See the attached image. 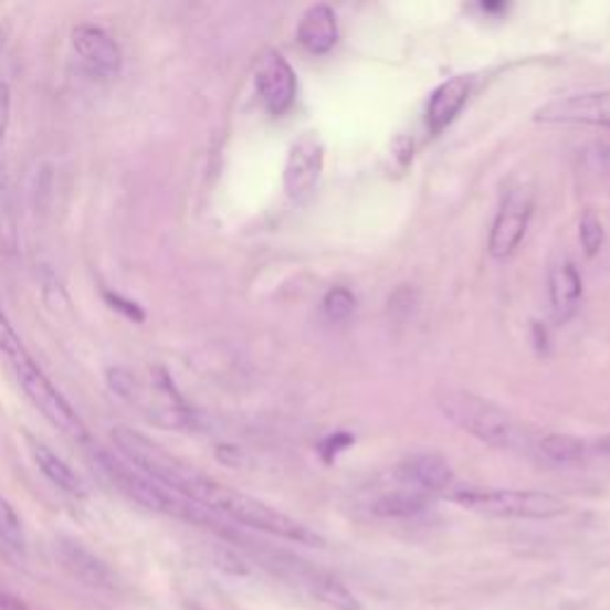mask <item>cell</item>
I'll use <instances>...</instances> for the list:
<instances>
[{"mask_svg": "<svg viewBox=\"0 0 610 610\" xmlns=\"http://www.w3.org/2000/svg\"><path fill=\"white\" fill-rule=\"evenodd\" d=\"M117 451L125 455V461L141 470L150 480L160 482L167 490L181 494L193 501L196 506L206 508L215 517H224L236 525L251 527L257 532L272 534L305 546H325V539L317 532L305 527L303 523L288 517L286 513L267 506L249 494L236 492L232 486L210 480L203 472H198L189 463L179 461L177 455L167 453L162 446L152 444L148 437L132 430V427L117 424L111 432Z\"/></svg>", "mask_w": 610, "mask_h": 610, "instance_id": "6da1fadb", "label": "cell"}, {"mask_svg": "<svg viewBox=\"0 0 610 610\" xmlns=\"http://www.w3.org/2000/svg\"><path fill=\"white\" fill-rule=\"evenodd\" d=\"M439 408L453 424L461 427L467 434L477 437L484 444L537 455L541 434L529 430L527 424H520L506 410L496 408L490 401L477 399V396L467 391H446L439 399Z\"/></svg>", "mask_w": 610, "mask_h": 610, "instance_id": "7a4b0ae2", "label": "cell"}, {"mask_svg": "<svg viewBox=\"0 0 610 610\" xmlns=\"http://www.w3.org/2000/svg\"><path fill=\"white\" fill-rule=\"evenodd\" d=\"M91 463H94V467L101 472L105 482L113 484L115 490H119L122 494L139 503V506L152 513L179 517V520H187L193 525L218 527L215 515L208 513L201 506H196L193 501L185 498L181 494L167 490V486H162L160 482L150 480L141 470L129 465L125 458H115L108 451L94 449L91 451Z\"/></svg>", "mask_w": 610, "mask_h": 610, "instance_id": "3957f363", "label": "cell"}, {"mask_svg": "<svg viewBox=\"0 0 610 610\" xmlns=\"http://www.w3.org/2000/svg\"><path fill=\"white\" fill-rule=\"evenodd\" d=\"M451 501L465 511L508 520H551L568 511V503L554 494L520 490H458Z\"/></svg>", "mask_w": 610, "mask_h": 610, "instance_id": "277c9868", "label": "cell"}, {"mask_svg": "<svg viewBox=\"0 0 610 610\" xmlns=\"http://www.w3.org/2000/svg\"><path fill=\"white\" fill-rule=\"evenodd\" d=\"M14 375H18V381L22 391L27 393V399L34 403V408L45 420L76 441L88 439L82 418L76 416V410L70 406L65 396L55 389L53 381L45 377V372L32 360V356L27 354L24 358L14 360Z\"/></svg>", "mask_w": 610, "mask_h": 610, "instance_id": "5b68a950", "label": "cell"}, {"mask_svg": "<svg viewBox=\"0 0 610 610\" xmlns=\"http://www.w3.org/2000/svg\"><path fill=\"white\" fill-rule=\"evenodd\" d=\"M534 210V189L529 181L517 179L503 191L496 220L490 234V253L494 257H508L520 246Z\"/></svg>", "mask_w": 610, "mask_h": 610, "instance_id": "8992f818", "label": "cell"}, {"mask_svg": "<svg viewBox=\"0 0 610 610\" xmlns=\"http://www.w3.org/2000/svg\"><path fill=\"white\" fill-rule=\"evenodd\" d=\"M72 49L91 76L111 82L122 72V51L117 41L94 24H80L72 32Z\"/></svg>", "mask_w": 610, "mask_h": 610, "instance_id": "52a82bcc", "label": "cell"}, {"mask_svg": "<svg viewBox=\"0 0 610 610\" xmlns=\"http://www.w3.org/2000/svg\"><path fill=\"white\" fill-rule=\"evenodd\" d=\"M325 165V146L319 136L308 132L294 141L284 165V189L286 193L301 201L308 196L323 175Z\"/></svg>", "mask_w": 610, "mask_h": 610, "instance_id": "ba28073f", "label": "cell"}, {"mask_svg": "<svg viewBox=\"0 0 610 610\" xmlns=\"http://www.w3.org/2000/svg\"><path fill=\"white\" fill-rule=\"evenodd\" d=\"M255 88L270 115H284L296 98V74L286 57L267 51L255 70Z\"/></svg>", "mask_w": 610, "mask_h": 610, "instance_id": "9c48e42d", "label": "cell"}, {"mask_svg": "<svg viewBox=\"0 0 610 610\" xmlns=\"http://www.w3.org/2000/svg\"><path fill=\"white\" fill-rule=\"evenodd\" d=\"M537 119L546 125H593L610 129V91L554 101L537 111Z\"/></svg>", "mask_w": 610, "mask_h": 610, "instance_id": "30bf717a", "label": "cell"}, {"mask_svg": "<svg viewBox=\"0 0 610 610\" xmlns=\"http://www.w3.org/2000/svg\"><path fill=\"white\" fill-rule=\"evenodd\" d=\"M277 572L284 579H288V582H298L313 599L334 610H360V601L356 599V593L348 591L339 579L332 577L329 572L305 566V562L294 558L288 562L277 560Z\"/></svg>", "mask_w": 610, "mask_h": 610, "instance_id": "8fae6325", "label": "cell"}, {"mask_svg": "<svg viewBox=\"0 0 610 610\" xmlns=\"http://www.w3.org/2000/svg\"><path fill=\"white\" fill-rule=\"evenodd\" d=\"M393 477L403 490L430 496L449 490L453 482V470L444 458L437 453H418L406 458V461L393 470Z\"/></svg>", "mask_w": 610, "mask_h": 610, "instance_id": "7c38bea8", "label": "cell"}, {"mask_svg": "<svg viewBox=\"0 0 610 610\" xmlns=\"http://www.w3.org/2000/svg\"><path fill=\"white\" fill-rule=\"evenodd\" d=\"M55 556L60 560V566H63L72 577L80 579V582L98 589L113 587L111 568L105 566L96 554H91L84 544L60 537L55 541Z\"/></svg>", "mask_w": 610, "mask_h": 610, "instance_id": "4fadbf2b", "label": "cell"}, {"mask_svg": "<svg viewBox=\"0 0 610 610\" xmlns=\"http://www.w3.org/2000/svg\"><path fill=\"white\" fill-rule=\"evenodd\" d=\"M548 296L556 323H568L582 303V280L570 261H560L548 272Z\"/></svg>", "mask_w": 610, "mask_h": 610, "instance_id": "5bb4252c", "label": "cell"}, {"mask_svg": "<svg viewBox=\"0 0 610 610\" xmlns=\"http://www.w3.org/2000/svg\"><path fill=\"white\" fill-rule=\"evenodd\" d=\"M339 39L337 14L329 6H313L305 10L298 24V43L313 55L329 53Z\"/></svg>", "mask_w": 610, "mask_h": 610, "instance_id": "9a60e30c", "label": "cell"}, {"mask_svg": "<svg viewBox=\"0 0 610 610\" xmlns=\"http://www.w3.org/2000/svg\"><path fill=\"white\" fill-rule=\"evenodd\" d=\"M470 96V80L467 76H453V80L441 84L427 105V127L432 134L444 132L455 115L463 111V105Z\"/></svg>", "mask_w": 610, "mask_h": 610, "instance_id": "2e32d148", "label": "cell"}, {"mask_svg": "<svg viewBox=\"0 0 610 610\" xmlns=\"http://www.w3.org/2000/svg\"><path fill=\"white\" fill-rule=\"evenodd\" d=\"M29 451H32V458L36 467L41 470V475L53 486H57L60 492H65L70 496H80V498L86 496L84 480L76 475V472L51 446H45L43 441L29 437Z\"/></svg>", "mask_w": 610, "mask_h": 610, "instance_id": "e0dca14e", "label": "cell"}, {"mask_svg": "<svg viewBox=\"0 0 610 610\" xmlns=\"http://www.w3.org/2000/svg\"><path fill=\"white\" fill-rule=\"evenodd\" d=\"M430 506V496L410 492V490H401L399 492H389L381 494L372 501L370 511L379 517H416L420 513L427 511Z\"/></svg>", "mask_w": 610, "mask_h": 610, "instance_id": "ac0fdd59", "label": "cell"}, {"mask_svg": "<svg viewBox=\"0 0 610 610\" xmlns=\"http://www.w3.org/2000/svg\"><path fill=\"white\" fill-rule=\"evenodd\" d=\"M0 541H3L8 548H12L14 554L27 551L24 525L20 520L18 511H14V506L3 494H0Z\"/></svg>", "mask_w": 610, "mask_h": 610, "instance_id": "d6986e66", "label": "cell"}, {"mask_svg": "<svg viewBox=\"0 0 610 610\" xmlns=\"http://www.w3.org/2000/svg\"><path fill=\"white\" fill-rule=\"evenodd\" d=\"M0 246L3 251H14L18 246V229H14V210H12V189L6 175V167L0 165Z\"/></svg>", "mask_w": 610, "mask_h": 610, "instance_id": "ffe728a7", "label": "cell"}, {"mask_svg": "<svg viewBox=\"0 0 610 610\" xmlns=\"http://www.w3.org/2000/svg\"><path fill=\"white\" fill-rule=\"evenodd\" d=\"M323 308L329 319H334V323H341V319H346L350 313H354L356 296L350 294L348 288L337 286V288H332V292H327Z\"/></svg>", "mask_w": 610, "mask_h": 610, "instance_id": "44dd1931", "label": "cell"}, {"mask_svg": "<svg viewBox=\"0 0 610 610\" xmlns=\"http://www.w3.org/2000/svg\"><path fill=\"white\" fill-rule=\"evenodd\" d=\"M0 350H3V354L14 362V360H20L27 356V348L20 339V334L14 332L12 323H10V317L6 315V311L0 308Z\"/></svg>", "mask_w": 610, "mask_h": 610, "instance_id": "7402d4cb", "label": "cell"}, {"mask_svg": "<svg viewBox=\"0 0 610 610\" xmlns=\"http://www.w3.org/2000/svg\"><path fill=\"white\" fill-rule=\"evenodd\" d=\"M579 241H582L587 255H597L603 243V224L591 210L585 212L582 222H579Z\"/></svg>", "mask_w": 610, "mask_h": 610, "instance_id": "603a6c76", "label": "cell"}, {"mask_svg": "<svg viewBox=\"0 0 610 610\" xmlns=\"http://www.w3.org/2000/svg\"><path fill=\"white\" fill-rule=\"evenodd\" d=\"M108 379H111V387H113V391L117 396H122V399H127V401L134 399L136 379H134L132 372H127V370H111Z\"/></svg>", "mask_w": 610, "mask_h": 610, "instance_id": "cb8c5ba5", "label": "cell"}, {"mask_svg": "<svg viewBox=\"0 0 610 610\" xmlns=\"http://www.w3.org/2000/svg\"><path fill=\"white\" fill-rule=\"evenodd\" d=\"M105 301L111 303V308L119 311V313H125L129 319H134V323H144V311L139 308V303H134V301H127V298H122L119 294H111V292H105Z\"/></svg>", "mask_w": 610, "mask_h": 610, "instance_id": "d4e9b609", "label": "cell"}, {"mask_svg": "<svg viewBox=\"0 0 610 610\" xmlns=\"http://www.w3.org/2000/svg\"><path fill=\"white\" fill-rule=\"evenodd\" d=\"M10 113H12V91L6 82H0V144H3L8 134Z\"/></svg>", "mask_w": 610, "mask_h": 610, "instance_id": "484cf974", "label": "cell"}, {"mask_svg": "<svg viewBox=\"0 0 610 610\" xmlns=\"http://www.w3.org/2000/svg\"><path fill=\"white\" fill-rule=\"evenodd\" d=\"M348 444H350V437H344V434L327 437V439H325V444H323V449H319V451H323V455L327 458V461H332V458H337L339 451H341L344 446H348Z\"/></svg>", "mask_w": 610, "mask_h": 610, "instance_id": "4316f807", "label": "cell"}]
</instances>
